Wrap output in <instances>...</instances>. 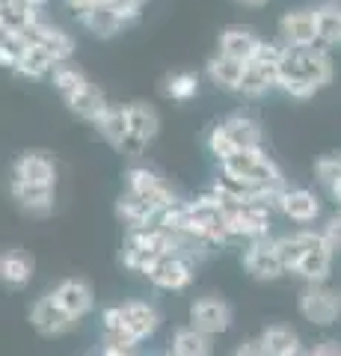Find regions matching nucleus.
I'll return each instance as SVG.
<instances>
[{"instance_id":"obj_1","label":"nucleus","mask_w":341,"mask_h":356,"mask_svg":"<svg viewBox=\"0 0 341 356\" xmlns=\"http://www.w3.org/2000/svg\"><path fill=\"white\" fill-rule=\"evenodd\" d=\"M288 48V44H285ZM333 81V60L326 48L309 44V48H288L279 65V89L291 98H312L317 89Z\"/></svg>"},{"instance_id":"obj_2","label":"nucleus","mask_w":341,"mask_h":356,"mask_svg":"<svg viewBox=\"0 0 341 356\" xmlns=\"http://www.w3.org/2000/svg\"><path fill=\"white\" fill-rule=\"evenodd\" d=\"M247 149H261V128L256 119H249L244 113L226 116L208 134V152H211L217 161H226Z\"/></svg>"},{"instance_id":"obj_3","label":"nucleus","mask_w":341,"mask_h":356,"mask_svg":"<svg viewBox=\"0 0 341 356\" xmlns=\"http://www.w3.org/2000/svg\"><path fill=\"white\" fill-rule=\"evenodd\" d=\"M219 172H226L232 178H244V181H256L264 187H279V191L288 187L282 170L261 149H247V152H238L232 158L219 161Z\"/></svg>"},{"instance_id":"obj_4","label":"nucleus","mask_w":341,"mask_h":356,"mask_svg":"<svg viewBox=\"0 0 341 356\" xmlns=\"http://www.w3.org/2000/svg\"><path fill=\"white\" fill-rule=\"evenodd\" d=\"M226 208V220H228V232L232 238H244V241H261L267 238L270 232V208L264 205H252V202H238V199H228L219 193Z\"/></svg>"},{"instance_id":"obj_5","label":"nucleus","mask_w":341,"mask_h":356,"mask_svg":"<svg viewBox=\"0 0 341 356\" xmlns=\"http://www.w3.org/2000/svg\"><path fill=\"white\" fill-rule=\"evenodd\" d=\"M125 193L137 196L140 202L155 208L158 214L178 202L175 193H172V187L163 181L155 170H149V166H131V170L125 172Z\"/></svg>"},{"instance_id":"obj_6","label":"nucleus","mask_w":341,"mask_h":356,"mask_svg":"<svg viewBox=\"0 0 341 356\" xmlns=\"http://www.w3.org/2000/svg\"><path fill=\"white\" fill-rule=\"evenodd\" d=\"M300 315L312 327H333L341 318V294L326 282L306 285L300 291Z\"/></svg>"},{"instance_id":"obj_7","label":"nucleus","mask_w":341,"mask_h":356,"mask_svg":"<svg viewBox=\"0 0 341 356\" xmlns=\"http://www.w3.org/2000/svg\"><path fill=\"white\" fill-rule=\"evenodd\" d=\"M140 18V6L131 3V0H122V3H101V6H92L90 13H86L81 18V24L95 33V36L101 39H110L116 36L122 27L134 24V21Z\"/></svg>"},{"instance_id":"obj_8","label":"nucleus","mask_w":341,"mask_h":356,"mask_svg":"<svg viewBox=\"0 0 341 356\" xmlns=\"http://www.w3.org/2000/svg\"><path fill=\"white\" fill-rule=\"evenodd\" d=\"M244 270L258 282H273V280H279L282 273H288L285 270V264H282L276 238L252 241L249 247L244 250Z\"/></svg>"},{"instance_id":"obj_9","label":"nucleus","mask_w":341,"mask_h":356,"mask_svg":"<svg viewBox=\"0 0 341 356\" xmlns=\"http://www.w3.org/2000/svg\"><path fill=\"white\" fill-rule=\"evenodd\" d=\"M158 128H160V119L146 102L128 104V140L122 152L131 154V158H140L149 143L158 137Z\"/></svg>"},{"instance_id":"obj_10","label":"nucleus","mask_w":341,"mask_h":356,"mask_svg":"<svg viewBox=\"0 0 341 356\" xmlns=\"http://www.w3.org/2000/svg\"><path fill=\"white\" fill-rule=\"evenodd\" d=\"M30 324L36 327L42 336L53 339V336H63V332H69L74 324H78V321H74L69 312H65L57 303L53 291H48V294H42L36 303H33V309H30Z\"/></svg>"},{"instance_id":"obj_11","label":"nucleus","mask_w":341,"mask_h":356,"mask_svg":"<svg viewBox=\"0 0 341 356\" xmlns=\"http://www.w3.org/2000/svg\"><path fill=\"white\" fill-rule=\"evenodd\" d=\"M190 327L205 336H219L232 327V306L219 297H199L190 306Z\"/></svg>"},{"instance_id":"obj_12","label":"nucleus","mask_w":341,"mask_h":356,"mask_svg":"<svg viewBox=\"0 0 341 356\" xmlns=\"http://www.w3.org/2000/svg\"><path fill=\"white\" fill-rule=\"evenodd\" d=\"M146 280L151 285L163 288V291H181L193 280V261L184 255H160V259L149 267Z\"/></svg>"},{"instance_id":"obj_13","label":"nucleus","mask_w":341,"mask_h":356,"mask_svg":"<svg viewBox=\"0 0 341 356\" xmlns=\"http://www.w3.org/2000/svg\"><path fill=\"white\" fill-rule=\"evenodd\" d=\"M279 36L288 48L317 44V13L315 9H291L279 18Z\"/></svg>"},{"instance_id":"obj_14","label":"nucleus","mask_w":341,"mask_h":356,"mask_svg":"<svg viewBox=\"0 0 341 356\" xmlns=\"http://www.w3.org/2000/svg\"><path fill=\"white\" fill-rule=\"evenodd\" d=\"M21 39H24L27 44H39V48H45L57 63H69L72 60V51H74L72 36L65 30H60V27L45 24V21H36L30 30L21 33Z\"/></svg>"},{"instance_id":"obj_15","label":"nucleus","mask_w":341,"mask_h":356,"mask_svg":"<svg viewBox=\"0 0 341 356\" xmlns=\"http://www.w3.org/2000/svg\"><path fill=\"white\" fill-rule=\"evenodd\" d=\"M53 297H57V303L69 312L74 321L86 318L95 306V291L92 285L86 280H78V276H72V280H63L57 288H53Z\"/></svg>"},{"instance_id":"obj_16","label":"nucleus","mask_w":341,"mask_h":356,"mask_svg":"<svg viewBox=\"0 0 341 356\" xmlns=\"http://www.w3.org/2000/svg\"><path fill=\"white\" fill-rule=\"evenodd\" d=\"M119 309H122V327L137 341L151 339L155 336V330L160 327L158 309L151 303H146V300H125V303H119Z\"/></svg>"},{"instance_id":"obj_17","label":"nucleus","mask_w":341,"mask_h":356,"mask_svg":"<svg viewBox=\"0 0 341 356\" xmlns=\"http://www.w3.org/2000/svg\"><path fill=\"white\" fill-rule=\"evenodd\" d=\"M13 181H24V184H57V166L48 154H21L13 163Z\"/></svg>"},{"instance_id":"obj_18","label":"nucleus","mask_w":341,"mask_h":356,"mask_svg":"<svg viewBox=\"0 0 341 356\" xmlns=\"http://www.w3.org/2000/svg\"><path fill=\"white\" fill-rule=\"evenodd\" d=\"M279 211L291 222H315L317 214H321V202L312 191L306 187H288L282 196H279Z\"/></svg>"},{"instance_id":"obj_19","label":"nucleus","mask_w":341,"mask_h":356,"mask_svg":"<svg viewBox=\"0 0 341 356\" xmlns=\"http://www.w3.org/2000/svg\"><path fill=\"white\" fill-rule=\"evenodd\" d=\"M9 193L21 205V211H27L33 217H45L53 211V187L51 184H24V181H13Z\"/></svg>"},{"instance_id":"obj_20","label":"nucleus","mask_w":341,"mask_h":356,"mask_svg":"<svg viewBox=\"0 0 341 356\" xmlns=\"http://www.w3.org/2000/svg\"><path fill=\"white\" fill-rule=\"evenodd\" d=\"M333 250H329V243L324 241V235H321V241L315 243V247L306 252V259L300 261V267H297V276L300 280H306V285H321V282H326L329 280V270H333Z\"/></svg>"},{"instance_id":"obj_21","label":"nucleus","mask_w":341,"mask_h":356,"mask_svg":"<svg viewBox=\"0 0 341 356\" xmlns=\"http://www.w3.org/2000/svg\"><path fill=\"white\" fill-rule=\"evenodd\" d=\"M317 241H321V232H312V229H300V232H291V235L276 238L285 270L294 273L297 267H300V261L306 259V252H309Z\"/></svg>"},{"instance_id":"obj_22","label":"nucleus","mask_w":341,"mask_h":356,"mask_svg":"<svg viewBox=\"0 0 341 356\" xmlns=\"http://www.w3.org/2000/svg\"><path fill=\"white\" fill-rule=\"evenodd\" d=\"M247 65L244 60H235V57H226V54H217V57L208 63V77L217 89H226V92H240V83H244V74H247Z\"/></svg>"},{"instance_id":"obj_23","label":"nucleus","mask_w":341,"mask_h":356,"mask_svg":"<svg viewBox=\"0 0 341 356\" xmlns=\"http://www.w3.org/2000/svg\"><path fill=\"white\" fill-rule=\"evenodd\" d=\"M258 48H261V39L247 27H226L219 33V54H226V57L252 63Z\"/></svg>"},{"instance_id":"obj_24","label":"nucleus","mask_w":341,"mask_h":356,"mask_svg":"<svg viewBox=\"0 0 341 356\" xmlns=\"http://www.w3.org/2000/svg\"><path fill=\"white\" fill-rule=\"evenodd\" d=\"M65 104H69V110H72L74 116H81V119H86V122H92V125H98V122L107 116V110H110L104 92H101V89H98L92 81L86 83L74 98H69Z\"/></svg>"},{"instance_id":"obj_25","label":"nucleus","mask_w":341,"mask_h":356,"mask_svg":"<svg viewBox=\"0 0 341 356\" xmlns=\"http://www.w3.org/2000/svg\"><path fill=\"white\" fill-rule=\"evenodd\" d=\"M33 270H36V261L24 250H6L0 259V280L9 288H24L33 280Z\"/></svg>"},{"instance_id":"obj_26","label":"nucleus","mask_w":341,"mask_h":356,"mask_svg":"<svg viewBox=\"0 0 341 356\" xmlns=\"http://www.w3.org/2000/svg\"><path fill=\"white\" fill-rule=\"evenodd\" d=\"M261 344H264V350H267V356H297L303 348V341L300 336L291 330V327H285V324H273L261 332Z\"/></svg>"},{"instance_id":"obj_27","label":"nucleus","mask_w":341,"mask_h":356,"mask_svg":"<svg viewBox=\"0 0 341 356\" xmlns=\"http://www.w3.org/2000/svg\"><path fill=\"white\" fill-rule=\"evenodd\" d=\"M116 214L125 220V226H128L131 232H137V229H149V226H155L158 211H155V208H149L146 202H140L137 196L122 193V196H119V202H116Z\"/></svg>"},{"instance_id":"obj_28","label":"nucleus","mask_w":341,"mask_h":356,"mask_svg":"<svg viewBox=\"0 0 341 356\" xmlns=\"http://www.w3.org/2000/svg\"><path fill=\"white\" fill-rule=\"evenodd\" d=\"M211 336H205L196 327H181L172 332V348L169 353L175 356H211Z\"/></svg>"},{"instance_id":"obj_29","label":"nucleus","mask_w":341,"mask_h":356,"mask_svg":"<svg viewBox=\"0 0 341 356\" xmlns=\"http://www.w3.org/2000/svg\"><path fill=\"white\" fill-rule=\"evenodd\" d=\"M317 13V44L329 48V44H341V6L324 3L315 9Z\"/></svg>"},{"instance_id":"obj_30","label":"nucleus","mask_w":341,"mask_h":356,"mask_svg":"<svg viewBox=\"0 0 341 356\" xmlns=\"http://www.w3.org/2000/svg\"><path fill=\"white\" fill-rule=\"evenodd\" d=\"M95 128L101 131V137L110 143V146L122 152L125 140H128V107H110L107 116L98 122Z\"/></svg>"},{"instance_id":"obj_31","label":"nucleus","mask_w":341,"mask_h":356,"mask_svg":"<svg viewBox=\"0 0 341 356\" xmlns=\"http://www.w3.org/2000/svg\"><path fill=\"white\" fill-rule=\"evenodd\" d=\"M270 86H279V69H267V65L249 63L244 83H240V92L249 95V98H258V95L267 92Z\"/></svg>"},{"instance_id":"obj_32","label":"nucleus","mask_w":341,"mask_h":356,"mask_svg":"<svg viewBox=\"0 0 341 356\" xmlns=\"http://www.w3.org/2000/svg\"><path fill=\"white\" fill-rule=\"evenodd\" d=\"M51 81H53V89H57V92L63 95V102H69V98H74L86 83H90V77H86V74L78 69V65L60 63L57 69H53Z\"/></svg>"},{"instance_id":"obj_33","label":"nucleus","mask_w":341,"mask_h":356,"mask_svg":"<svg viewBox=\"0 0 341 356\" xmlns=\"http://www.w3.org/2000/svg\"><path fill=\"white\" fill-rule=\"evenodd\" d=\"M57 65L60 63L53 60L45 48H39V44H27V51H24V57H21L15 72L24 74V77H45V74H53Z\"/></svg>"},{"instance_id":"obj_34","label":"nucleus","mask_w":341,"mask_h":356,"mask_svg":"<svg viewBox=\"0 0 341 356\" xmlns=\"http://www.w3.org/2000/svg\"><path fill=\"white\" fill-rule=\"evenodd\" d=\"M160 92L167 98H172V102H190V98L199 92V77L193 72H172V74L163 77Z\"/></svg>"},{"instance_id":"obj_35","label":"nucleus","mask_w":341,"mask_h":356,"mask_svg":"<svg viewBox=\"0 0 341 356\" xmlns=\"http://www.w3.org/2000/svg\"><path fill=\"white\" fill-rule=\"evenodd\" d=\"M36 21H39V13H30V9H21V6H9V3L0 6V27H3V33L21 36V33L30 30Z\"/></svg>"},{"instance_id":"obj_36","label":"nucleus","mask_w":341,"mask_h":356,"mask_svg":"<svg viewBox=\"0 0 341 356\" xmlns=\"http://www.w3.org/2000/svg\"><path fill=\"white\" fill-rule=\"evenodd\" d=\"M24 51H27V42L15 36V33H3V39H0V63L6 65V69H18V63L21 57H24Z\"/></svg>"},{"instance_id":"obj_37","label":"nucleus","mask_w":341,"mask_h":356,"mask_svg":"<svg viewBox=\"0 0 341 356\" xmlns=\"http://www.w3.org/2000/svg\"><path fill=\"white\" fill-rule=\"evenodd\" d=\"M315 175L326 191H333V187L341 181V154H324V158H317Z\"/></svg>"},{"instance_id":"obj_38","label":"nucleus","mask_w":341,"mask_h":356,"mask_svg":"<svg viewBox=\"0 0 341 356\" xmlns=\"http://www.w3.org/2000/svg\"><path fill=\"white\" fill-rule=\"evenodd\" d=\"M321 235H324V241L329 243V250L341 252V214H335V217L326 220V226L321 229Z\"/></svg>"},{"instance_id":"obj_39","label":"nucleus","mask_w":341,"mask_h":356,"mask_svg":"<svg viewBox=\"0 0 341 356\" xmlns=\"http://www.w3.org/2000/svg\"><path fill=\"white\" fill-rule=\"evenodd\" d=\"M101 3H122V0H65V6H69L78 18H83L92 6H101Z\"/></svg>"},{"instance_id":"obj_40","label":"nucleus","mask_w":341,"mask_h":356,"mask_svg":"<svg viewBox=\"0 0 341 356\" xmlns=\"http://www.w3.org/2000/svg\"><path fill=\"white\" fill-rule=\"evenodd\" d=\"M235 356H267V350H264L261 339H247L235 348Z\"/></svg>"},{"instance_id":"obj_41","label":"nucleus","mask_w":341,"mask_h":356,"mask_svg":"<svg viewBox=\"0 0 341 356\" xmlns=\"http://www.w3.org/2000/svg\"><path fill=\"white\" fill-rule=\"evenodd\" d=\"M312 356H341V341L326 339V341H321V344H315Z\"/></svg>"},{"instance_id":"obj_42","label":"nucleus","mask_w":341,"mask_h":356,"mask_svg":"<svg viewBox=\"0 0 341 356\" xmlns=\"http://www.w3.org/2000/svg\"><path fill=\"white\" fill-rule=\"evenodd\" d=\"M9 6H21V9H30V13H39L42 6L48 3V0H3Z\"/></svg>"},{"instance_id":"obj_43","label":"nucleus","mask_w":341,"mask_h":356,"mask_svg":"<svg viewBox=\"0 0 341 356\" xmlns=\"http://www.w3.org/2000/svg\"><path fill=\"white\" fill-rule=\"evenodd\" d=\"M235 3H240V6H249V9H258V6H267L270 0H235Z\"/></svg>"},{"instance_id":"obj_44","label":"nucleus","mask_w":341,"mask_h":356,"mask_svg":"<svg viewBox=\"0 0 341 356\" xmlns=\"http://www.w3.org/2000/svg\"><path fill=\"white\" fill-rule=\"evenodd\" d=\"M329 193H333V199H335V202H338V208H341V181L333 187V191H329Z\"/></svg>"},{"instance_id":"obj_45","label":"nucleus","mask_w":341,"mask_h":356,"mask_svg":"<svg viewBox=\"0 0 341 356\" xmlns=\"http://www.w3.org/2000/svg\"><path fill=\"white\" fill-rule=\"evenodd\" d=\"M131 3H137V6L142 9V3H146V0H131Z\"/></svg>"},{"instance_id":"obj_46","label":"nucleus","mask_w":341,"mask_h":356,"mask_svg":"<svg viewBox=\"0 0 341 356\" xmlns=\"http://www.w3.org/2000/svg\"><path fill=\"white\" fill-rule=\"evenodd\" d=\"M297 356H312V350H300V353H297Z\"/></svg>"},{"instance_id":"obj_47","label":"nucleus","mask_w":341,"mask_h":356,"mask_svg":"<svg viewBox=\"0 0 341 356\" xmlns=\"http://www.w3.org/2000/svg\"><path fill=\"white\" fill-rule=\"evenodd\" d=\"M160 356H175V353H160Z\"/></svg>"}]
</instances>
